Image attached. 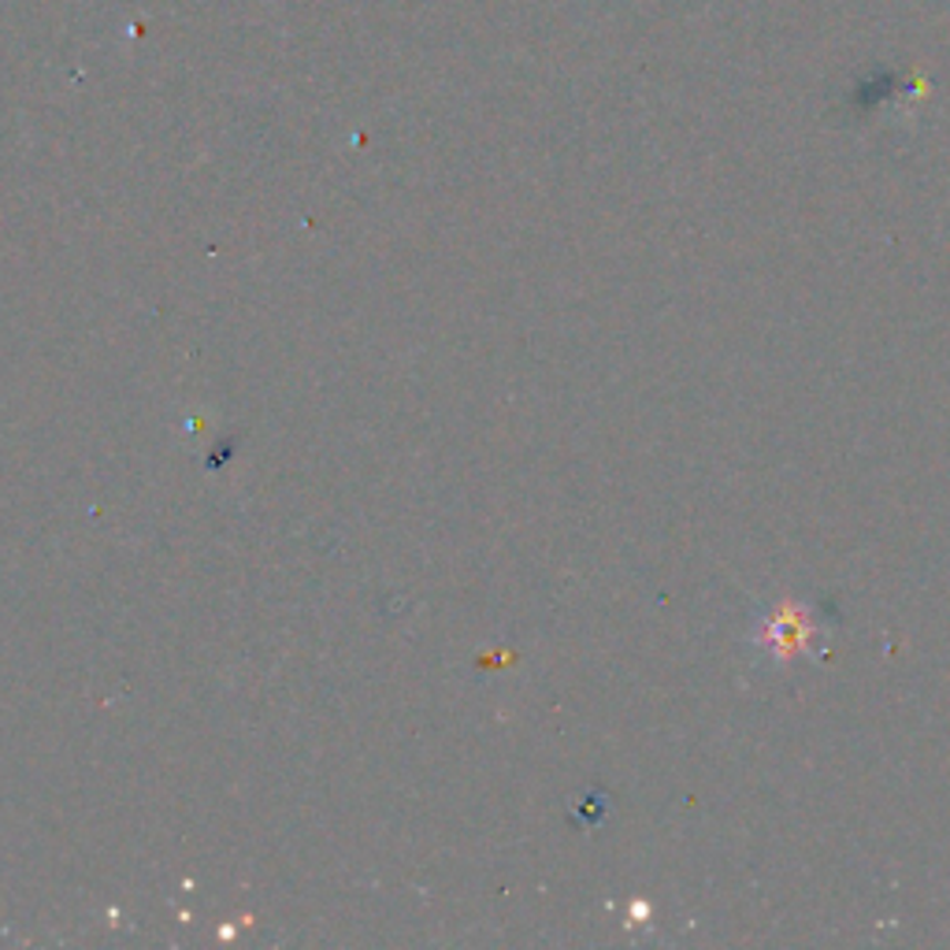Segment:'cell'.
Returning <instances> with one entry per match:
<instances>
[{
  "instance_id": "cell-1",
  "label": "cell",
  "mask_w": 950,
  "mask_h": 950,
  "mask_svg": "<svg viewBox=\"0 0 950 950\" xmlns=\"http://www.w3.org/2000/svg\"><path fill=\"white\" fill-rule=\"evenodd\" d=\"M806 636H809V617H806V609L784 606V609H779V613L773 617V624H768L765 642H768L773 650H779V658H791V653H798L802 647H806Z\"/></svg>"
}]
</instances>
